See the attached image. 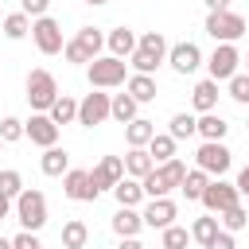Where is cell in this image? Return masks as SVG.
<instances>
[{"label": "cell", "instance_id": "10", "mask_svg": "<svg viewBox=\"0 0 249 249\" xmlns=\"http://www.w3.org/2000/svg\"><path fill=\"white\" fill-rule=\"evenodd\" d=\"M31 39H35V47H39L43 54H58V51L66 47V43H62V23L51 19V16L31 19Z\"/></svg>", "mask_w": 249, "mask_h": 249}, {"label": "cell", "instance_id": "5", "mask_svg": "<svg viewBox=\"0 0 249 249\" xmlns=\"http://www.w3.org/2000/svg\"><path fill=\"white\" fill-rule=\"evenodd\" d=\"M101 47H105V35L97 31V27H82L66 47H62V54H66V62H78V66H89L97 54H101Z\"/></svg>", "mask_w": 249, "mask_h": 249}, {"label": "cell", "instance_id": "42", "mask_svg": "<svg viewBox=\"0 0 249 249\" xmlns=\"http://www.w3.org/2000/svg\"><path fill=\"white\" fill-rule=\"evenodd\" d=\"M237 191H241V195L249 198V163H245V167L237 171Z\"/></svg>", "mask_w": 249, "mask_h": 249}, {"label": "cell", "instance_id": "16", "mask_svg": "<svg viewBox=\"0 0 249 249\" xmlns=\"http://www.w3.org/2000/svg\"><path fill=\"white\" fill-rule=\"evenodd\" d=\"M62 191H66V198H74V202H93V198H97L93 179H89V171H82V167H70V171L62 175Z\"/></svg>", "mask_w": 249, "mask_h": 249}, {"label": "cell", "instance_id": "15", "mask_svg": "<svg viewBox=\"0 0 249 249\" xmlns=\"http://www.w3.org/2000/svg\"><path fill=\"white\" fill-rule=\"evenodd\" d=\"M167 66L175 70V74H195L198 66H202V51H198V43H175L171 51H167Z\"/></svg>", "mask_w": 249, "mask_h": 249}, {"label": "cell", "instance_id": "8", "mask_svg": "<svg viewBox=\"0 0 249 249\" xmlns=\"http://www.w3.org/2000/svg\"><path fill=\"white\" fill-rule=\"evenodd\" d=\"M230 163H233V152H230L222 140H202V148L195 152V167H202L210 179L226 175V171H230Z\"/></svg>", "mask_w": 249, "mask_h": 249}, {"label": "cell", "instance_id": "22", "mask_svg": "<svg viewBox=\"0 0 249 249\" xmlns=\"http://www.w3.org/2000/svg\"><path fill=\"white\" fill-rule=\"evenodd\" d=\"M152 136H156V121H148V117H136V121L124 124V140H128V148H148Z\"/></svg>", "mask_w": 249, "mask_h": 249}, {"label": "cell", "instance_id": "49", "mask_svg": "<svg viewBox=\"0 0 249 249\" xmlns=\"http://www.w3.org/2000/svg\"><path fill=\"white\" fill-rule=\"evenodd\" d=\"M39 249H43V245H39Z\"/></svg>", "mask_w": 249, "mask_h": 249}, {"label": "cell", "instance_id": "4", "mask_svg": "<svg viewBox=\"0 0 249 249\" xmlns=\"http://www.w3.org/2000/svg\"><path fill=\"white\" fill-rule=\"evenodd\" d=\"M16 218H19L23 230L39 233V230L47 226V195H43L39 187H23L19 198H16Z\"/></svg>", "mask_w": 249, "mask_h": 249}, {"label": "cell", "instance_id": "19", "mask_svg": "<svg viewBox=\"0 0 249 249\" xmlns=\"http://www.w3.org/2000/svg\"><path fill=\"white\" fill-rule=\"evenodd\" d=\"M136 31H128V27H113L109 35H105V47H109V54H117V58H132V51H136Z\"/></svg>", "mask_w": 249, "mask_h": 249}, {"label": "cell", "instance_id": "13", "mask_svg": "<svg viewBox=\"0 0 249 249\" xmlns=\"http://www.w3.org/2000/svg\"><path fill=\"white\" fill-rule=\"evenodd\" d=\"M89 179H93V191H113L121 179H124V156H101L97 167H89Z\"/></svg>", "mask_w": 249, "mask_h": 249}, {"label": "cell", "instance_id": "50", "mask_svg": "<svg viewBox=\"0 0 249 249\" xmlns=\"http://www.w3.org/2000/svg\"><path fill=\"white\" fill-rule=\"evenodd\" d=\"M245 62H249V58H245Z\"/></svg>", "mask_w": 249, "mask_h": 249}, {"label": "cell", "instance_id": "27", "mask_svg": "<svg viewBox=\"0 0 249 249\" xmlns=\"http://www.w3.org/2000/svg\"><path fill=\"white\" fill-rule=\"evenodd\" d=\"M226 132H230V124L222 113H198V136L202 140H226Z\"/></svg>", "mask_w": 249, "mask_h": 249}, {"label": "cell", "instance_id": "47", "mask_svg": "<svg viewBox=\"0 0 249 249\" xmlns=\"http://www.w3.org/2000/svg\"><path fill=\"white\" fill-rule=\"evenodd\" d=\"M0 249H12V241H8V237H0Z\"/></svg>", "mask_w": 249, "mask_h": 249}, {"label": "cell", "instance_id": "11", "mask_svg": "<svg viewBox=\"0 0 249 249\" xmlns=\"http://www.w3.org/2000/svg\"><path fill=\"white\" fill-rule=\"evenodd\" d=\"M109 105H113V97H109V93H101V89L86 93V97L78 101V124H82V128L105 124V121H109Z\"/></svg>", "mask_w": 249, "mask_h": 249}, {"label": "cell", "instance_id": "26", "mask_svg": "<svg viewBox=\"0 0 249 249\" xmlns=\"http://www.w3.org/2000/svg\"><path fill=\"white\" fill-rule=\"evenodd\" d=\"M206 183H210V175H206L202 167H187V175H183L179 191L187 195V202H202V191H206Z\"/></svg>", "mask_w": 249, "mask_h": 249}, {"label": "cell", "instance_id": "20", "mask_svg": "<svg viewBox=\"0 0 249 249\" xmlns=\"http://www.w3.org/2000/svg\"><path fill=\"white\" fill-rule=\"evenodd\" d=\"M191 105H195V113H214L218 109V82L214 78H202L195 86V93H191Z\"/></svg>", "mask_w": 249, "mask_h": 249}, {"label": "cell", "instance_id": "24", "mask_svg": "<svg viewBox=\"0 0 249 249\" xmlns=\"http://www.w3.org/2000/svg\"><path fill=\"white\" fill-rule=\"evenodd\" d=\"M124 89H128V93H132V97H136L140 105L156 101V93H160V89H156V78H152V74H128Z\"/></svg>", "mask_w": 249, "mask_h": 249}, {"label": "cell", "instance_id": "30", "mask_svg": "<svg viewBox=\"0 0 249 249\" xmlns=\"http://www.w3.org/2000/svg\"><path fill=\"white\" fill-rule=\"evenodd\" d=\"M47 113H51V121H54V124H70V121H78V101H74L70 93H58V97H54V105H51Z\"/></svg>", "mask_w": 249, "mask_h": 249}, {"label": "cell", "instance_id": "21", "mask_svg": "<svg viewBox=\"0 0 249 249\" xmlns=\"http://www.w3.org/2000/svg\"><path fill=\"white\" fill-rule=\"evenodd\" d=\"M136 109H140V101H136V97H132V93L124 89V93H113V105H109V117H113L117 124H128V121H136V117H140Z\"/></svg>", "mask_w": 249, "mask_h": 249}, {"label": "cell", "instance_id": "12", "mask_svg": "<svg viewBox=\"0 0 249 249\" xmlns=\"http://www.w3.org/2000/svg\"><path fill=\"white\" fill-rule=\"evenodd\" d=\"M237 62H241L237 47H233V43H218V47H214V54L206 58V70H210V78H214V82H230V78L237 74Z\"/></svg>", "mask_w": 249, "mask_h": 249}, {"label": "cell", "instance_id": "9", "mask_svg": "<svg viewBox=\"0 0 249 249\" xmlns=\"http://www.w3.org/2000/svg\"><path fill=\"white\" fill-rule=\"evenodd\" d=\"M237 202H241L237 183H226L222 175L210 179L206 191H202V206H206V214H222V210H230V206H237Z\"/></svg>", "mask_w": 249, "mask_h": 249}, {"label": "cell", "instance_id": "37", "mask_svg": "<svg viewBox=\"0 0 249 249\" xmlns=\"http://www.w3.org/2000/svg\"><path fill=\"white\" fill-rule=\"evenodd\" d=\"M19 191H23V175H19L16 167H4V171H0V195L19 198Z\"/></svg>", "mask_w": 249, "mask_h": 249}, {"label": "cell", "instance_id": "46", "mask_svg": "<svg viewBox=\"0 0 249 249\" xmlns=\"http://www.w3.org/2000/svg\"><path fill=\"white\" fill-rule=\"evenodd\" d=\"M86 4H89V8H101V4H109V0H86Z\"/></svg>", "mask_w": 249, "mask_h": 249}, {"label": "cell", "instance_id": "40", "mask_svg": "<svg viewBox=\"0 0 249 249\" xmlns=\"http://www.w3.org/2000/svg\"><path fill=\"white\" fill-rule=\"evenodd\" d=\"M47 8H51V0H23L19 12H27L31 19H39V16H47Z\"/></svg>", "mask_w": 249, "mask_h": 249}, {"label": "cell", "instance_id": "18", "mask_svg": "<svg viewBox=\"0 0 249 249\" xmlns=\"http://www.w3.org/2000/svg\"><path fill=\"white\" fill-rule=\"evenodd\" d=\"M144 230V214L136 210V206H117V214H113V233L117 237H136Z\"/></svg>", "mask_w": 249, "mask_h": 249}, {"label": "cell", "instance_id": "39", "mask_svg": "<svg viewBox=\"0 0 249 249\" xmlns=\"http://www.w3.org/2000/svg\"><path fill=\"white\" fill-rule=\"evenodd\" d=\"M19 136H23V121H19V117H4V121H0V140H4V144H16Z\"/></svg>", "mask_w": 249, "mask_h": 249}, {"label": "cell", "instance_id": "35", "mask_svg": "<svg viewBox=\"0 0 249 249\" xmlns=\"http://www.w3.org/2000/svg\"><path fill=\"white\" fill-rule=\"evenodd\" d=\"M218 222H222V230H230V233H237V230H245V226H249V214H245V206L237 202V206H230V210H222V214H218Z\"/></svg>", "mask_w": 249, "mask_h": 249}, {"label": "cell", "instance_id": "45", "mask_svg": "<svg viewBox=\"0 0 249 249\" xmlns=\"http://www.w3.org/2000/svg\"><path fill=\"white\" fill-rule=\"evenodd\" d=\"M117 249H144V245H140L136 237H121V245H117Z\"/></svg>", "mask_w": 249, "mask_h": 249}, {"label": "cell", "instance_id": "41", "mask_svg": "<svg viewBox=\"0 0 249 249\" xmlns=\"http://www.w3.org/2000/svg\"><path fill=\"white\" fill-rule=\"evenodd\" d=\"M206 249H237V245H233V233H230V230H218L214 241H210Z\"/></svg>", "mask_w": 249, "mask_h": 249}, {"label": "cell", "instance_id": "38", "mask_svg": "<svg viewBox=\"0 0 249 249\" xmlns=\"http://www.w3.org/2000/svg\"><path fill=\"white\" fill-rule=\"evenodd\" d=\"M226 86H230V97H233L237 105H249V74H233Z\"/></svg>", "mask_w": 249, "mask_h": 249}, {"label": "cell", "instance_id": "25", "mask_svg": "<svg viewBox=\"0 0 249 249\" xmlns=\"http://www.w3.org/2000/svg\"><path fill=\"white\" fill-rule=\"evenodd\" d=\"M152 167H156V160H152V152H148V148H128V156H124V175L144 179Z\"/></svg>", "mask_w": 249, "mask_h": 249}, {"label": "cell", "instance_id": "29", "mask_svg": "<svg viewBox=\"0 0 249 249\" xmlns=\"http://www.w3.org/2000/svg\"><path fill=\"white\" fill-rule=\"evenodd\" d=\"M222 230V222H218V214H202V218H195L191 222V241H198L202 249L214 241V233Z\"/></svg>", "mask_w": 249, "mask_h": 249}, {"label": "cell", "instance_id": "32", "mask_svg": "<svg viewBox=\"0 0 249 249\" xmlns=\"http://www.w3.org/2000/svg\"><path fill=\"white\" fill-rule=\"evenodd\" d=\"M86 241H89L86 222H82V218H70V222L62 226V249H86Z\"/></svg>", "mask_w": 249, "mask_h": 249}, {"label": "cell", "instance_id": "33", "mask_svg": "<svg viewBox=\"0 0 249 249\" xmlns=\"http://www.w3.org/2000/svg\"><path fill=\"white\" fill-rule=\"evenodd\" d=\"M167 132H171L175 140H187V136L198 132V117H191V113H175V117L167 121Z\"/></svg>", "mask_w": 249, "mask_h": 249}, {"label": "cell", "instance_id": "6", "mask_svg": "<svg viewBox=\"0 0 249 249\" xmlns=\"http://www.w3.org/2000/svg\"><path fill=\"white\" fill-rule=\"evenodd\" d=\"M245 31H249V27H245V16H237V12H230V8L206 16V35H210L214 43H237Z\"/></svg>", "mask_w": 249, "mask_h": 249}, {"label": "cell", "instance_id": "31", "mask_svg": "<svg viewBox=\"0 0 249 249\" xmlns=\"http://www.w3.org/2000/svg\"><path fill=\"white\" fill-rule=\"evenodd\" d=\"M175 144H179V140H175L171 132H156V136L148 140V152H152L156 163H167V160H175Z\"/></svg>", "mask_w": 249, "mask_h": 249}, {"label": "cell", "instance_id": "44", "mask_svg": "<svg viewBox=\"0 0 249 249\" xmlns=\"http://www.w3.org/2000/svg\"><path fill=\"white\" fill-rule=\"evenodd\" d=\"M202 4H206L210 12H226V8H230V0H202Z\"/></svg>", "mask_w": 249, "mask_h": 249}, {"label": "cell", "instance_id": "17", "mask_svg": "<svg viewBox=\"0 0 249 249\" xmlns=\"http://www.w3.org/2000/svg\"><path fill=\"white\" fill-rule=\"evenodd\" d=\"M140 214H144V226H152V230H167V226L175 222L179 206L171 202V195H163V198H148V206H144Z\"/></svg>", "mask_w": 249, "mask_h": 249}, {"label": "cell", "instance_id": "34", "mask_svg": "<svg viewBox=\"0 0 249 249\" xmlns=\"http://www.w3.org/2000/svg\"><path fill=\"white\" fill-rule=\"evenodd\" d=\"M4 35H8V39H27V35H31V16H27V12H12V16L4 19Z\"/></svg>", "mask_w": 249, "mask_h": 249}, {"label": "cell", "instance_id": "48", "mask_svg": "<svg viewBox=\"0 0 249 249\" xmlns=\"http://www.w3.org/2000/svg\"><path fill=\"white\" fill-rule=\"evenodd\" d=\"M0 148H4V140H0Z\"/></svg>", "mask_w": 249, "mask_h": 249}, {"label": "cell", "instance_id": "14", "mask_svg": "<svg viewBox=\"0 0 249 249\" xmlns=\"http://www.w3.org/2000/svg\"><path fill=\"white\" fill-rule=\"evenodd\" d=\"M23 136L31 144H39V148H54L58 144V124L51 121V113H31L23 121Z\"/></svg>", "mask_w": 249, "mask_h": 249}, {"label": "cell", "instance_id": "1", "mask_svg": "<svg viewBox=\"0 0 249 249\" xmlns=\"http://www.w3.org/2000/svg\"><path fill=\"white\" fill-rule=\"evenodd\" d=\"M167 39H163V31H144L140 39H136V51H132V58H128V66L136 70V74H156L163 62H167Z\"/></svg>", "mask_w": 249, "mask_h": 249}, {"label": "cell", "instance_id": "36", "mask_svg": "<svg viewBox=\"0 0 249 249\" xmlns=\"http://www.w3.org/2000/svg\"><path fill=\"white\" fill-rule=\"evenodd\" d=\"M160 233H163V237H160L163 249H187V245H191V230H187V226H175V222H171V226L160 230Z\"/></svg>", "mask_w": 249, "mask_h": 249}, {"label": "cell", "instance_id": "43", "mask_svg": "<svg viewBox=\"0 0 249 249\" xmlns=\"http://www.w3.org/2000/svg\"><path fill=\"white\" fill-rule=\"evenodd\" d=\"M12 210H16V198H8V195H0V222H4V218H8Z\"/></svg>", "mask_w": 249, "mask_h": 249}, {"label": "cell", "instance_id": "3", "mask_svg": "<svg viewBox=\"0 0 249 249\" xmlns=\"http://www.w3.org/2000/svg\"><path fill=\"white\" fill-rule=\"evenodd\" d=\"M86 78L93 89H113V86H124L128 82V62L117 58V54H97L89 66H86Z\"/></svg>", "mask_w": 249, "mask_h": 249}, {"label": "cell", "instance_id": "28", "mask_svg": "<svg viewBox=\"0 0 249 249\" xmlns=\"http://www.w3.org/2000/svg\"><path fill=\"white\" fill-rule=\"evenodd\" d=\"M39 167H43V175H66L70 171V156H66V148H43V160H39Z\"/></svg>", "mask_w": 249, "mask_h": 249}, {"label": "cell", "instance_id": "7", "mask_svg": "<svg viewBox=\"0 0 249 249\" xmlns=\"http://www.w3.org/2000/svg\"><path fill=\"white\" fill-rule=\"evenodd\" d=\"M54 97H58L54 74H51V70H31V74H27V105H31L35 113H47V109L54 105Z\"/></svg>", "mask_w": 249, "mask_h": 249}, {"label": "cell", "instance_id": "2", "mask_svg": "<svg viewBox=\"0 0 249 249\" xmlns=\"http://www.w3.org/2000/svg\"><path fill=\"white\" fill-rule=\"evenodd\" d=\"M183 175H187V163H183V160H167V163H156L140 183H144V195H148V198H163V195L179 191Z\"/></svg>", "mask_w": 249, "mask_h": 249}, {"label": "cell", "instance_id": "23", "mask_svg": "<svg viewBox=\"0 0 249 249\" xmlns=\"http://www.w3.org/2000/svg\"><path fill=\"white\" fill-rule=\"evenodd\" d=\"M113 195H117V206H140L148 195H144V183L140 179H132V175H124L117 187H113Z\"/></svg>", "mask_w": 249, "mask_h": 249}]
</instances>
